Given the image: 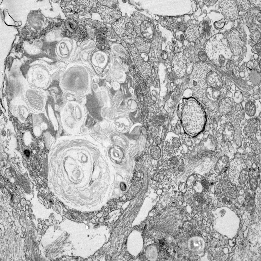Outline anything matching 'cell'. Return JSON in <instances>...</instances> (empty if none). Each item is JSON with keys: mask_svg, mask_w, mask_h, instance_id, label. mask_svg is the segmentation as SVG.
<instances>
[{"mask_svg": "<svg viewBox=\"0 0 261 261\" xmlns=\"http://www.w3.org/2000/svg\"><path fill=\"white\" fill-rule=\"evenodd\" d=\"M211 68L206 63L199 62L194 65L189 82V86L194 96L201 99L205 96L208 87L206 76Z\"/></svg>", "mask_w": 261, "mask_h": 261, "instance_id": "1", "label": "cell"}, {"mask_svg": "<svg viewBox=\"0 0 261 261\" xmlns=\"http://www.w3.org/2000/svg\"><path fill=\"white\" fill-rule=\"evenodd\" d=\"M211 39V51L209 58L215 63L217 64L218 62V64H224L232 54L227 39L220 33L214 35Z\"/></svg>", "mask_w": 261, "mask_h": 261, "instance_id": "2", "label": "cell"}, {"mask_svg": "<svg viewBox=\"0 0 261 261\" xmlns=\"http://www.w3.org/2000/svg\"><path fill=\"white\" fill-rule=\"evenodd\" d=\"M111 27L120 39L126 44H134L137 35L130 17L122 16L111 24Z\"/></svg>", "mask_w": 261, "mask_h": 261, "instance_id": "3", "label": "cell"}, {"mask_svg": "<svg viewBox=\"0 0 261 261\" xmlns=\"http://www.w3.org/2000/svg\"><path fill=\"white\" fill-rule=\"evenodd\" d=\"M130 18L134 25L137 36L149 42L152 38L153 25L152 20L148 17L137 11Z\"/></svg>", "mask_w": 261, "mask_h": 261, "instance_id": "4", "label": "cell"}, {"mask_svg": "<svg viewBox=\"0 0 261 261\" xmlns=\"http://www.w3.org/2000/svg\"><path fill=\"white\" fill-rule=\"evenodd\" d=\"M228 41L232 54L239 55L245 45L243 35L233 27L223 33Z\"/></svg>", "mask_w": 261, "mask_h": 261, "instance_id": "5", "label": "cell"}, {"mask_svg": "<svg viewBox=\"0 0 261 261\" xmlns=\"http://www.w3.org/2000/svg\"><path fill=\"white\" fill-rule=\"evenodd\" d=\"M218 1L220 11L226 19L233 21L238 19L239 12L234 0Z\"/></svg>", "mask_w": 261, "mask_h": 261, "instance_id": "6", "label": "cell"}, {"mask_svg": "<svg viewBox=\"0 0 261 261\" xmlns=\"http://www.w3.org/2000/svg\"><path fill=\"white\" fill-rule=\"evenodd\" d=\"M252 7L246 11L247 14L245 18V23L249 31L261 29V10Z\"/></svg>", "mask_w": 261, "mask_h": 261, "instance_id": "7", "label": "cell"}, {"mask_svg": "<svg viewBox=\"0 0 261 261\" xmlns=\"http://www.w3.org/2000/svg\"><path fill=\"white\" fill-rule=\"evenodd\" d=\"M98 12L104 22L111 25L122 16V13L120 11L103 5L100 7Z\"/></svg>", "mask_w": 261, "mask_h": 261, "instance_id": "8", "label": "cell"}, {"mask_svg": "<svg viewBox=\"0 0 261 261\" xmlns=\"http://www.w3.org/2000/svg\"><path fill=\"white\" fill-rule=\"evenodd\" d=\"M172 69L176 76L182 77L184 75L187 64L186 56L182 54H176L172 60Z\"/></svg>", "mask_w": 261, "mask_h": 261, "instance_id": "9", "label": "cell"}, {"mask_svg": "<svg viewBox=\"0 0 261 261\" xmlns=\"http://www.w3.org/2000/svg\"><path fill=\"white\" fill-rule=\"evenodd\" d=\"M134 44L140 52L149 53L150 51V45L147 40L137 36L135 38Z\"/></svg>", "mask_w": 261, "mask_h": 261, "instance_id": "10", "label": "cell"}, {"mask_svg": "<svg viewBox=\"0 0 261 261\" xmlns=\"http://www.w3.org/2000/svg\"><path fill=\"white\" fill-rule=\"evenodd\" d=\"M185 36L187 40L193 42L199 37V31L197 25L192 24L188 26L185 32Z\"/></svg>", "mask_w": 261, "mask_h": 261, "instance_id": "11", "label": "cell"}, {"mask_svg": "<svg viewBox=\"0 0 261 261\" xmlns=\"http://www.w3.org/2000/svg\"><path fill=\"white\" fill-rule=\"evenodd\" d=\"M232 108L231 103L227 98L222 99L218 103V110L219 112L223 115L227 114Z\"/></svg>", "mask_w": 261, "mask_h": 261, "instance_id": "12", "label": "cell"}, {"mask_svg": "<svg viewBox=\"0 0 261 261\" xmlns=\"http://www.w3.org/2000/svg\"><path fill=\"white\" fill-rule=\"evenodd\" d=\"M239 12H245L251 7L249 0H234Z\"/></svg>", "mask_w": 261, "mask_h": 261, "instance_id": "13", "label": "cell"}, {"mask_svg": "<svg viewBox=\"0 0 261 261\" xmlns=\"http://www.w3.org/2000/svg\"><path fill=\"white\" fill-rule=\"evenodd\" d=\"M100 3L102 5L111 9L120 10L119 3L117 0H99Z\"/></svg>", "mask_w": 261, "mask_h": 261, "instance_id": "14", "label": "cell"}, {"mask_svg": "<svg viewBox=\"0 0 261 261\" xmlns=\"http://www.w3.org/2000/svg\"><path fill=\"white\" fill-rule=\"evenodd\" d=\"M166 145L164 147V153L168 157H171L174 156L175 154V151L172 145H171L169 142L167 141H165Z\"/></svg>", "mask_w": 261, "mask_h": 261, "instance_id": "15", "label": "cell"}, {"mask_svg": "<svg viewBox=\"0 0 261 261\" xmlns=\"http://www.w3.org/2000/svg\"><path fill=\"white\" fill-rule=\"evenodd\" d=\"M141 186V183L140 182L137 181L134 182L132 185L129 191V194L132 196L135 194Z\"/></svg>", "mask_w": 261, "mask_h": 261, "instance_id": "16", "label": "cell"}, {"mask_svg": "<svg viewBox=\"0 0 261 261\" xmlns=\"http://www.w3.org/2000/svg\"><path fill=\"white\" fill-rule=\"evenodd\" d=\"M234 21L235 22V25L233 27L236 29L240 33L243 34V33L244 32L243 25L240 20L239 18H238Z\"/></svg>", "mask_w": 261, "mask_h": 261, "instance_id": "17", "label": "cell"}, {"mask_svg": "<svg viewBox=\"0 0 261 261\" xmlns=\"http://www.w3.org/2000/svg\"><path fill=\"white\" fill-rule=\"evenodd\" d=\"M226 20L224 18L220 21L215 22L213 23L215 28L219 31L222 30L224 26Z\"/></svg>", "mask_w": 261, "mask_h": 261, "instance_id": "18", "label": "cell"}, {"mask_svg": "<svg viewBox=\"0 0 261 261\" xmlns=\"http://www.w3.org/2000/svg\"><path fill=\"white\" fill-rule=\"evenodd\" d=\"M106 34L108 37L111 39H116V40L117 39H120L112 28H108Z\"/></svg>", "mask_w": 261, "mask_h": 261, "instance_id": "19", "label": "cell"}, {"mask_svg": "<svg viewBox=\"0 0 261 261\" xmlns=\"http://www.w3.org/2000/svg\"><path fill=\"white\" fill-rule=\"evenodd\" d=\"M253 7L258 8H261V0H249Z\"/></svg>", "mask_w": 261, "mask_h": 261, "instance_id": "20", "label": "cell"}, {"mask_svg": "<svg viewBox=\"0 0 261 261\" xmlns=\"http://www.w3.org/2000/svg\"><path fill=\"white\" fill-rule=\"evenodd\" d=\"M64 7H62V9L65 13L70 12L71 10V7H69V5L64 2Z\"/></svg>", "mask_w": 261, "mask_h": 261, "instance_id": "21", "label": "cell"}, {"mask_svg": "<svg viewBox=\"0 0 261 261\" xmlns=\"http://www.w3.org/2000/svg\"><path fill=\"white\" fill-rule=\"evenodd\" d=\"M24 153L27 157H29L30 155V152L28 150H26L24 151Z\"/></svg>", "mask_w": 261, "mask_h": 261, "instance_id": "22", "label": "cell"}, {"mask_svg": "<svg viewBox=\"0 0 261 261\" xmlns=\"http://www.w3.org/2000/svg\"><path fill=\"white\" fill-rule=\"evenodd\" d=\"M110 92L112 95H114L115 94L116 91L112 88H111L110 89Z\"/></svg>", "mask_w": 261, "mask_h": 261, "instance_id": "23", "label": "cell"}, {"mask_svg": "<svg viewBox=\"0 0 261 261\" xmlns=\"http://www.w3.org/2000/svg\"><path fill=\"white\" fill-rule=\"evenodd\" d=\"M17 129L19 130H20L21 129V127L20 125H18L17 127Z\"/></svg>", "mask_w": 261, "mask_h": 261, "instance_id": "24", "label": "cell"}, {"mask_svg": "<svg viewBox=\"0 0 261 261\" xmlns=\"http://www.w3.org/2000/svg\"><path fill=\"white\" fill-rule=\"evenodd\" d=\"M2 135H3V136H4V135H5L6 134V132L5 131H3V132H2Z\"/></svg>", "mask_w": 261, "mask_h": 261, "instance_id": "25", "label": "cell"}, {"mask_svg": "<svg viewBox=\"0 0 261 261\" xmlns=\"http://www.w3.org/2000/svg\"><path fill=\"white\" fill-rule=\"evenodd\" d=\"M132 66H132V68H133L134 69V68H135V66H134L133 65Z\"/></svg>", "mask_w": 261, "mask_h": 261, "instance_id": "26", "label": "cell"}, {"mask_svg": "<svg viewBox=\"0 0 261 261\" xmlns=\"http://www.w3.org/2000/svg\"><path fill=\"white\" fill-rule=\"evenodd\" d=\"M173 252H174V253H175L176 252L175 251H174V250L173 251Z\"/></svg>", "mask_w": 261, "mask_h": 261, "instance_id": "27", "label": "cell"}]
</instances>
